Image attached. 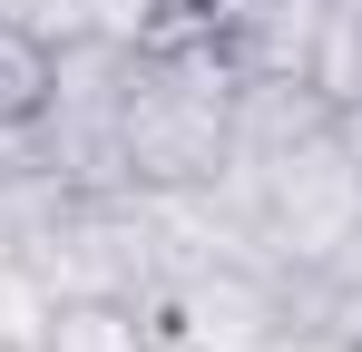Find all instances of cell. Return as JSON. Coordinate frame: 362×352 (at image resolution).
Listing matches in <instances>:
<instances>
[{
	"label": "cell",
	"mask_w": 362,
	"mask_h": 352,
	"mask_svg": "<svg viewBox=\"0 0 362 352\" xmlns=\"http://www.w3.org/2000/svg\"><path fill=\"white\" fill-rule=\"evenodd\" d=\"M40 352H157V303L147 293H49Z\"/></svg>",
	"instance_id": "3957f363"
},
{
	"label": "cell",
	"mask_w": 362,
	"mask_h": 352,
	"mask_svg": "<svg viewBox=\"0 0 362 352\" xmlns=\"http://www.w3.org/2000/svg\"><path fill=\"white\" fill-rule=\"evenodd\" d=\"M0 20H20L40 49H78V40H98V0H0Z\"/></svg>",
	"instance_id": "8992f818"
},
{
	"label": "cell",
	"mask_w": 362,
	"mask_h": 352,
	"mask_svg": "<svg viewBox=\"0 0 362 352\" xmlns=\"http://www.w3.org/2000/svg\"><path fill=\"white\" fill-rule=\"evenodd\" d=\"M59 88V49H40L20 20H0V137H30Z\"/></svg>",
	"instance_id": "5b68a950"
},
{
	"label": "cell",
	"mask_w": 362,
	"mask_h": 352,
	"mask_svg": "<svg viewBox=\"0 0 362 352\" xmlns=\"http://www.w3.org/2000/svg\"><path fill=\"white\" fill-rule=\"evenodd\" d=\"M0 352H30V343H10V333H0Z\"/></svg>",
	"instance_id": "ba28073f"
},
{
	"label": "cell",
	"mask_w": 362,
	"mask_h": 352,
	"mask_svg": "<svg viewBox=\"0 0 362 352\" xmlns=\"http://www.w3.org/2000/svg\"><path fill=\"white\" fill-rule=\"evenodd\" d=\"M303 88H313L333 117L362 108V0H323L313 49H303Z\"/></svg>",
	"instance_id": "277c9868"
},
{
	"label": "cell",
	"mask_w": 362,
	"mask_h": 352,
	"mask_svg": "<svg viewBox=\"0 0 362 352\" xmlns=\"http://www.w3.org/2000/svg\"><path fill=\"white\" fill-rule=\"evenodd\" d=\"M323 0H196V40L235 78H303Z\"/></svg>",
	"instance_id": "7a4b0ae2"
},
{
	"label": "cell",
	"mask_w": 362,
	"mask_h": 352,
	"mask_svg": "<svg viewBox=\"0 0 362 352\" xmlns=\"http://www.w3.org/2000/svg\"><path fill=\"white\" fill-rule=\"evenodd\" d=\"M118 176L137 196H206L235 167V69L206 40H167V49H127L118 88Z\"/></svg>",
	"instance_id": "6da1fadb"
},
{
	"label": "cell",
	"mask_w": 362,
	"mask_h": 352,
	"mask_svg": "<svg viewBox=\"0 0 362 352\" xmlns=\"http://www.w3.org/2000/svg\"><path fill=\"white\" fill-rule=\"evenodd\" d=\"M333 137H343V157L362 167V108H343V117H333Z\"/></svg>",
	"instance_id": "52a82bcc"
}]
</instances>
